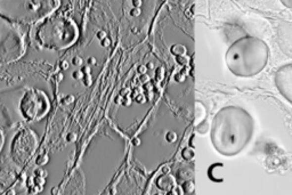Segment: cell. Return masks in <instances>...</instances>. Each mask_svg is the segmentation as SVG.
I'll use <instances>...</instances> for the list:
<instances>
[{
  "instance_id": "6da1fadb",
  "label": "cell",
  "mask_w": 292,
  "mask_h": 195,
  "mask_svg": "<svg viewBox=\"0 0 292 195\" xmlns=\"http://www.w3.org/2000/svg\"><path fill=\"white\" fill-rule=\"evenodd\" d=\"M254 123L251 115L240 106H226L212 119L210 138L219 154L234 156L251 141Z\"/></svg>"
},
{
  "instance_id": "7a4b0ae2",
  "label": "cell",
  "mask_w": 292,
  "mask_h": 195,
  "mask_svg": "<svg viewBox=\"0 0 292 195\" xmlns=\"http://www.w3.org/2000/svg\"><path fill=\"white\" fill-rule=\"evenodd\" d=\"M268 58L267 44L257 37H243L234 41L225 55L228 70L241 78L257 76L267 65Z\"/></svg>"
},
{
  "instance_id": "3957f363",
  "label": "cell",
  "mask_w": 292,
  "mask_h": 195,
  "mask_svg": "<svg viewBox=\"0 0 292 195\" xmlns=\"http://www.w3.org/2000/svg\"><path fill=\"white\" fill-rule=\"evenodd\" d=\"M59 0H0V18L15 24H32L53 15Z\"/></svg>"
},
{
  "instance_id": "277c9868",
  "label": "cell",
  "mask_w": 292,
  "mask_h": 195,
  "mask_svg": "<svg viewBox=\"0 0 292 195\" xmlns=\"http://www.w3.org/2000/svg\"><path fill=\"white\" fill-rule=\"evenodd\" d=\"M79 37L77 24L63 15H50L45 18L36 31V40L41 47L50 50H63L72 46Z\"/></svg>"
},
{
  "instance_id": "5b68a950",
  "label": "cell",
  "mask_w": 292,
  "mask_h": 195,
  "mask_svg": "<svg viewBox=\"0 0 292 195\" xmlns=\"http://www.w3.org/2000/svg\"><path fill=\"white\" fill-rule=\"evenodd\" d=\"M27 51L24 37L17 28L0 18V64H9L22 58Z\"/></svg>"
},
{
  "instance_id": "8992f818",
  "label": "cell",
  "mask_w": 292,
  "mask_h": 195,
  "mask_svg": "<svg viewBox=\"0 0 292 195\" xmlns=\"http://www.w3.org/2000/svg\"><path fill=\"white\" fill-rule=\"evenodd\" d=\"M49 110V98L39 89H29L22 95L18 103V111L27 121H39L46 117Z\"/></svg>"
},
{
  "instance_id": "52a82bcc",
  "label": "cell",
  "mask_w": 292,
  "mask_h": 195,
  "mask_svg": "<svg viewBox=\"0 0 292 195\" xmlns=\"http://www.w3.org/2000/svg\"><path fill=\"white\" fill-rule=\"evenodd\" d=\"M36 137L31 131L22 130L13 142V157L18 163H24L30 159L35 151Z\"/></svg>"
},
{
  "instance_id": "ba28073f",
  "label": "cell",
  "mask_w": 292,
  "mask_h": 195,
  "mask_svg": "<svg viewBox=\"0 0 292 195\" xmlns=\"http://www.w3.org/2000/svg\"><path fill=\"white\" fill-rule=\"evenodd\" d=\"M274 81L279 93L292 104V63L282 65L276 71Z\"/></svg>"
},
{
  "instance_id": "9c48e42d",
  "label": "cell",
  "mask_w": 292,
  "mask_h": 195,
  "mask_svg": "<svg viewBox=\"0 0 292 195\" xmlns=\"http://www.w3.org/2000/svg\"><path fill=\"white\" fill-rule=\"evenodd\" d=\"M280 1L282 2V5L286 6L287 8L292 9V0H280Z\"/></svg>"
}]
</instances>
